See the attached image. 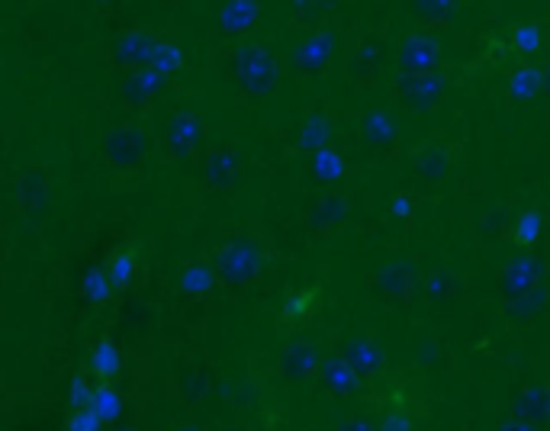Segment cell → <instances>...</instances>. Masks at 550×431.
Returning a JSON list of instances; mask_svg holds the SVG:
<instances>
[{
  "instance_id": "2e32d148",
  "label": "cell",
  "mask_w": 550,
  "mask_h": 431,
  "mask_svg": "<svg viewBox=\"0 0 550 431\" xmlns=\"http://www.w3.org/2000/svg\"><path fill=\"white\" fill-rule=\"evenodd\" d=\"M316 309H319V287L296 290V293H290V300L284 306V322L300 325V322L312 319V312Z\"/></svg>"
},
{
  "instance_id": "9c48e42d",
  "label": "cell",
  "mask_w": 550,
  "mask_h": 431,
  "mask_svg": "<svg viewBox=\"0 0 550 431\" xmlns=\"http://www.w3.org/2000/svg\"><path fill=\"white\" fill-rule=\"evenodd\" d=\"M341 358L348 361V367L361 380L380 377L383 367H386V354L380 348V341H374V338H351V341H345V345H341Z\"/></svg>"
},
{
  "instance_id": "484cf974",
  "label": "cell",
  "mask_w": 550,
  "mask_h": 431,
  "mask_svg": "<svg viewBox=\"0 0 550 431\" xmlns=\"http://www.w3.org/2000/svg\"><path fill=\"white\" fill-rule=\"evenodd\" d=\"M335 431H377V425H370L367 419H361V415H354V419H345Z\"/></svg>"
},
{
  "instance_id": "4fadbf2b",
  "label": "cell",
  "mask_w": 550,
  "mask_h": 431,
  "mask_svg": "<svg viewBox=\"0 0 550 431\" xmlns=\"http://www.w3.org/2000/svg\"><path fill=\"white\" fill-rule=\"evenodd\" d=\"M512 419L541 428L550 419V390H544V386H528V390L518 393L512 399Z\"/></svg>"
},
{
  "instance_id": "603a6c76",
  "label": "cell",
  "mask_w": 550,
  "mask_h": 431,
  "mask_svg": "<svg viewBox=\"0 0 550 431\" xmlns=\"http://www.w3.org/2000/svg\"><path fill=\"white\" fill-rule=\"evenodd\" d=\"M419 13L425 17V26H448L454 20L457 7L454 4H444V0H438V4H419Z\"/></svg>"
},
{
  "instance_id": "7c38bea8",
  "label": "cell",
  "mask_w": 550,
  "mask_h": 431,
  "mask_svg": "<svg viewBox=\"0 0 550 431\" xmlns=\"http://www.w3.org/2000/svg\"><path fill=\"white\" fill-rule=\"evenodd\" d=\"M316 367H319V358L309 341H290V345H284V351H280V361H277V370L287 380H306L316 374Z\"/></svg>"
},
{
  "instance_id": "3957f363",
  "label": "cell",
  "mask_w": 550,
  "mask_h": 431,
  "mask_svg": "<svg viewBox=\"0 0 550 431\" xmlns=\"http://www.w3.org/2000/svg\"><path fill=\"white\" fill-rule=\"evenodd\" d=\"M380 409H383V415H409V419H419V415H428L425 390L419 386V380L396 377V380H390L383 386Z\"/></svg>"
},
{
  "instance_id": "e0dca14e",
  "label": "cell",
  "mask_w": 550,
  "mask_h": 431,
  "mask_svg": "<svg viewBox=\"0 0 550 431\" xmlns=\"http://www.w3.org/2000/svg\"><path fill=\"white\" fill-rule=\"evenodd\" d=\"M235 161H232V148H219V152L210 155V161H206V184L216 187V190H226L232 187L235 181Z\"/></svg>"
},
{
  "instance_id": "7a4b0ae2",
  "label": "cell",
  "mask_w": 550,
  "mask_h": 431,
  "mask_svg": "<svg viewBox=\"0 0 550 431\" xmlns=\"http://www.w3.org/2000/svg\"><path fill=\"white\" fill-rule=\"evenodd\" d=\"M396 74H435L441 71V46L435 33L428 29H415V33L406 36L403 49H399L396 58Z\"/></svg>"
},
{
  "instance_id": "52a82bcc",
  "label": "cell",
  "mask_w": 550,
  "mask_h": 431,
  "mask_svg": "<svg viewBox=\"0 0 550 431\" xmlns=\"http://www.w3.org/2000/svg\"><path fill=\"white\" fill-rule=\"evenodd\" d=\"M496 290L499 296L509 306H518V303H525L528 296L538 293V267H534L531 261H512L505 271L499 274L496 280Z\"/></svg>"
},
{
  "instance_id": "d6986e66",
  "label": "cell",
  "mask_w": 550,
  "mask_h": 431,
  "mask_svg": "<svg viewBox=\"0 0 550 431\" xmlns=\"http://www.w3.org/2000/svg\"><path fill=\"white\" fill-rule=\"evenodd\" d=\"M541 232H544V222L538 213H522L515 219V229H512V242L518 248H534L541 239Z\"/></svg>"
},
{
  "instance_id": "5bb4252c",
  "label": "cell",
  "mask_w": 550,
  "mask_h": 431,
  "mask_svg": "<svg viewBox=\"0 0 550 431\" xmlns=\"http://www.w3.org/2000/svg\"><path fill=\"white\" fill-rule=\"evenodd\" d=\"M348 219V203L341 197H322L316 206L309 210V226L316 235H322V239H329V235L341 232V226H345Z\"/></svg>"
},
{
  "instance_id": "d4e9b609",
  "label": "cell",
  "mask_w": 550,
  "mask_h": 431,
  "mask_svg": "<svg viewBox=\"0 0 550 431\" xmlns=\"http://www.w3.org/2000/svg\"><path fill=\"white\" fill-rule=\"evenodd\" d=\"M377 431H415V419H409V415H383Z\"/></svg>"
},
{
  "instance_id": "44dd1931",
  "label": "cell",
  "mask_w": 550,
  "mask_h": 431,
  "mask_svg": "<svg viewBox=\"0 0 550 431\" xmlns=\"http://www.w3.org/2000/svg\"><path fill=\"white\" fill-rule=\"evenodd\" d=\"M329 132H332V126H329V120L325 116H306V132H303V148H312V152H322L325 148V142H329Z\"/></svg>"
},
{
  "instance_id": "8992f818",
  "label": "cell",
  "mask_w": 550,
  "mask_h": 431,
  "mask_svg": "<svg viewBox=\"0 0 550 431\" xmlns=\"http://www.w3.org/2000/svg\"><path fill=\"white\" fill-rule=\"evenodd\" d=\"M239 84L251 94H271L277 87V65L261 49H245L239 58Z\"/></svg>"
},
{
  "instance_id": "cb8c5ba5",
  "label": "cell",
  "mask_w": 550,
  "mask_h": 431,
  "mask_svg": "<svg viewBox=\"0 0 550 431\" xmlns=\"http://www.w3.org/2000/svg\"><path fill=\"white\" fill-rule=\"evenodd\" d=\"M541 46V26L538 23H528V26H518L512 33V49L515 52H534Z\"/></svg>"
},
{
  "instance_id": "6da1fadb",
  "label": "cell",
  "mask_w": 550,
  "mask_h": 431,
  "mask_svg": "<svg viewBox=\"0 0 550 431\" xmlns=\"http://www.w3.org/2000/svg\"><path fill=\"white\" fill-rule=\"evenodd\" d=\"M367 287L374 290L386 306H409L419 296V274L409 264H386L367 280Z\"/></svg>"
},
{
  "instance_id": "83f0119b",
  "label": "cell",
  "mask_w": 550,
  "mask_h": 431,
  "mask_svg": "<svg viewBox=\"0 0 550 431\" xmlns=\"http://www.w3.org/2000/svg\"><path fill=\"white\" fill-rule=\"evenodd\" d=\"M390 210H393L396 216H409V200H406V193H399V197L390 203Z\"/></svg>"
},
{
  "instance_id": "7402d4cb",
  "label": "cell",
  "mask_w": 550,
  "mask_h": 431,
  "mask_svg": "<svg viewBox=\"0 0 550 431\" xmlns=\"http://www.w3.org/2000/svg\"><path fill=\"white\" fill-rule=\"evenodd\" d=\"M255 7L251 4H232L226 10V20H222V26H226V33H242V29H248L251 23H255Z\"/></svg>"
},
{
  "instance_id": "ffe728a7",
  "label": "cell",
  "mask_w": 550,
  "mask_h": 431,
  "mask_svg": "<svg viewBox=\"0 0 550 431\" xmlns=\"http://www.w3.org/2000/svg\"><path fill=\"white\" fill-rule=\"evenodd\" d=\"M316 177H322V181H341V174H345V158H341L338 152H332V148H322V152H316Z\"/></svg>"
},
{
  "instance_id": "5b68a950",
  "label": "cell",
  "mask_w": 550,
  "mask_h": 431,
  "mask_svg": "<svg viewBox=\"0 0 550 431\" xmlns=\"http://www.w3.org/2000/svg\"><path fill=\"white\" fill-rule=\"evenodd\" d=\"M219 274L229 287H248L258 277V251L248 242H232L219 255Z\"/></svg>"
},
{
  "instance_id": "4316f807",
  "label": "cell",
  "mask_w": 550,
  "mask_h": 431,
  "mask_svg": "<svg viewBox=\"0 0 550 431\" xmlns=\"http://www.w3.org/2000/svg\"><path fill=\"white\" fill-rule=\"evenodd\" d=\"M499 431H541V428H534L528 422H518V419H509V422H502Z\"/></svg>"
},
{
  "instance_id": "30bf717a",
  "label": "cell",
  "mask_w": 550,
  "mask_h": 431,
  "mask_svg": "<svg viewBox=\"0 0 550 431\" xmlns=\"http://www.w3.org/2000/svg\"><path fill=\"white\" fill-rule=\"evenodd\" d=\"M293 71L300 74V78L312 81V78H322L325 71H329L332 65V33H316V36H309L300 52H296L293 58Z\"/></svg>"
},
{
  "instance_id": "f1b7e54d",
  "label": "cell",
  "mask_w": 550,
  "mask_h": 431,
  "mask_svg": "<svg viewBox=\"0 0 550 431\" xmlns=\"http://www.w3.org/2000/svg\"><path fill=\"white\" fill-rule=\"evenodd\" d=\"M544 84H547V87H550V71H547V74H544Z\"/></svg>"
},
{
  "instance_id": "ac0fdd59",
  "label": "cell",
  "mask_w": 550,
  "mask_h": 431,
  "mask_svg": "<svg viewBox=\"0 0 550 431\" xmlns=\"http://www.w3.org/2000/svg\"><path fill=\"white\" fill-rule=\"evenodd\" d=\"M541 87H544V71L541 68H518L512 74V81H509V94L515 100H531L534 94H541Z\"/></svg>"
},
{
  "instance_id": "8fae6325",
  "label": "cell",
  "mask_w": 550,
  "mask_h": 431,
  "mask_svg": "<svg viewBox=\"0 0 550 431\" xmlns=\"http://www.w3.org/2000/svg\"><path fill=\"white\" fill-rule=\"evenodd\" d=\"M312 377H316L322 390L329 393V396H335V399L351 396L354 390H358V380H361V377L348 367L345 358H329V361H322Z\"/></svg>"
},
{
  "instance_id": "9a60e30c",
  "label": "cell",
  "mask_w": 550,
  "mask_h": 431,
  "mask_svg": "<svg viewBox=\"0 0 550 431\" xmlns=\"http://www.w3.org/2000/svg\"><path fill=\"white\" fill-rule=\"evenodd\" d=\"M364 136L370 139V145H377L380 152H396V145H399V129L393 126V120L386 113L364 116Z\"/></svg>"
},
{
  "instance_id": "277c9868",
  "label": "cell",
  "mask_w": 550,
  "mask_h": 431,
  "mask_svg": "<svg viewBox=\"0 0 550 431\" xmlns=\"http://www.w3.org/2000/svg\"><path fill=\"white\" fill-rule=\"evenodd\" d=\"M441 91H444L441 71H435V74H396L393 78V94L412 110L435 107V103L441 100Z\"/></svg>"
},
{
  "instance_id": "ba28073f",
  "label": "cell",
  "mask_w": 550,
  "mask_h": 431,
  "mask_svg": "<svg viewBox=\"0 0 550 431\" xmlns=\"http://www.w3.org/2000/svg\"><path fill=\"white\" fill-rule=\"evenodd\" d=\"M383 55H386V46H383V33L380 29H370V33L361 36L358 42V49H354L351 55V78L358 87H367V84H374L377 78V71L383 65Z\"/></svg>"
}]
</instances>
